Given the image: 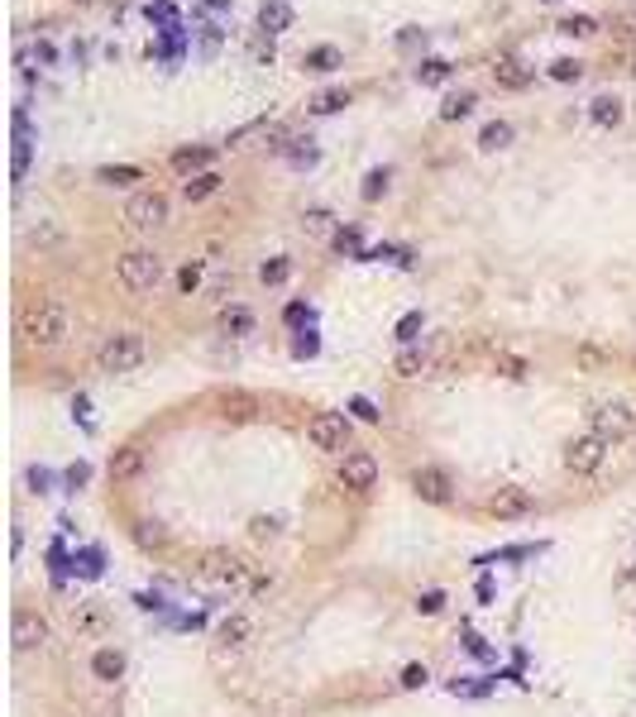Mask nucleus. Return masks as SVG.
<instances>
[{
	"mask_svg": "<svg viewBox=\"0 0 636 717\" xmlns=\"http://www.w3.org/2000/svg\"><path fill=\"white\" fill-rule=\"evenodd\" d=\"M340 105H349V91H321V96L311 101V115H335Z\"/></svg>",
	"mask_w": 636,
	"mask_h": 717,
	"instance_id": "f704fd0d",
	"label": "nucleus"
},
{
	"mask_svg": "<svg viewBox=\"0 0 636 717\" xmlns=\"http://www.w3.org/2000/svg\"><path fill=\"white\" fill-rule=\"evenodd\" d=\"M115 273H120L125 292H153L163 278H168V263H163V254H153V249H129V254H120Z\"/></svg>",
	"mask_w": 636,
	"mask_h": 717,
	"instance_id": "7ed1b4c3",
	"label": "nucleus"
},
{
	"mask_svg": "<svg viewBox=\"0 0 636 717\" xmlns=\"http://www.w3.org/2000/svg\"><path fill=\"white\" fill-rule=\"evenodd\" d=\"M393 373H397V378H421V373H426V355H421L417 345H407L402 355L393 359Z\"/></svg>",
	"mask_w": 636,
	"mask_h": 717,
	"instance_id": "bb28decb",
	"label": "nucleus"
},
{
	"mask_svg": "<svg viewBox=\"0 0 636 717\" xmlns=\"http://www.w3.org/2000/svg\"><path fill=\"white\" fill-rule=\"evenodd\" d=\"M73 717H81V713H73Z\"/></svg>",
	"mask_w": 636,
	"mask_h": 717,
	"instance_id": "603ef678",
	"label": "nucleus"
},
{
	"mask_svg": "<svg viewBox=\"0 0 636 717\" xmlns=\"http://www.w3.org/2000/svg\"><path fill=\"white\" fill-rule=\"evenodd\" d=\"M574 369L603 373V369H608V355H603V349H594V345H579V349H574Z\"/></svg>",
	"mask_w": 636,
	"mask_h": 717,
	"instance_id": "2f4dec72",
	"label": "nucleus"
},
{
	"mask_svg": "<svg viewBox=\"0 0 636 717\" xmlns=\"http://www.w3.org/2000/svg\"><path fill=\"white\" fill-rule=\"evenodd\" d=\"M387 192V168H373L369 178H364V187H359V196L364 202H379V196Z\"/></svg>",
	"mask_w": 636,
	"mask_h": 717,
	"instance_id": "c9c22d12",
	"label": "nucleus"
},
{
	"mask_svg": "<svg viewBox=\"0 0 636 717\" xmlns=\"http://www.w3.org/2000/svg\"><path fill=\"white\" fill-rule=\"evenodd\" d=\"M258 637V622L254 613H230V617H220V627H216V655H234V651H244Z\"/></svg>",
	"mask_w": 636,
	"mask_h": 717,
	"instance_id": "ddd939ff",
	"label": "nucleus"
},
{
	"mask_svg": "<svg viewBox=\"0 0 636 717\" xmlns=\"http://www.w3.org/2000/svg\"><path fill=\"white\" fill-rule=\"evenodd\" d=\"M302 67H306V72H335V67H340V49L321 43V49H311L302 57Z\"/></svg>",
	"mask_w": 636,
	"mask_h": 717,
	"instance_id": "cd10ccee",
	"label": "nucleus"
},
{
	"mask_svg": "<svg viewBox=\"0 0 636 717\" xmlns=\"http://www.w3.org/2000/svg\"><path fill=\"white\" fill-rule=\"evenodd\" d=\"M254 57L258 63H273V34H258L254 39Z\"/></svg>",
	"mask_w": 636,
	"mask_h": 717,
	"instance_id": "c03bdc74",
	"label": "nucleus"
},
{
	"mask_svg": "<svg viewBox=\"0 0 636 717\" xmlns=\"http://www.w3.org/2000/svg\"><path fill=\"white\" fill-rule=\"evenodd\" d=\"M19 335H25L34 349H57V345L73 339V311H67L63 301H34L25 311V321H19Z\"/></svg>",
	"mask_w": 636,
	"mask_h": 717,
	"instance_id": "f257e3e1",
	"label": "nucleus"
},
{
	"mask_svg": "<svg viewBox=\"0 0 636 717\" xmlns=\"http://www.w3.org/2000/svg\"><path fill=\"white\" fill-rule=\"evenodd\" d=\"M302 230L311 234V240H335V216H331V210H321V206H311L302 216Z\"/></svg>",
	"mask_w": 636,
	"mask_h": 717,
	"instance_id": "393cba45",
	"label": "nucleus"
},
{
	"mask_svg": "<svg viewBox=\"0 0 636 717\" xmlns=\"http://www.w3.org/2000/svg\"><path fill=\"white\" fill-rule=\"evenodd\" d=\"M220 187H226V178H220V172L216 168H211V172H202V178H192V182H182V196H187V202H206V196H216L220 192Z\"/></svg>",
	"mask_w": 636,
	"mask_h": 717,
	"instance_id": "4be33fe9",
	"label": "nucleus"
},
{
	"mask_svg": "<svg viewBox=\"0 0 636 717\" xmlns=\"http://www.w3.org/2000/svg\"><path fill=\"white\" fill-rule=\"evenodd\" d=\"M411 492H417L421 502H431V507H450L455 502V478L445 474L441 464H417L411 469Z\"/></svg>",
	"mask_w": 636,
	"mask_h": 717,
	"instance_id": "9d476101",
	"label": "nucleus"
},
{
	"mask_svg": "<svg viewBox=\"0 0 636 717\" xmlns=\"http://www.w3.org/2000/svg\"><path fill=\"white\" fill-rule=\"evenodd\" d=\"M540 5H560V0H540Z\"/></svg>",
	"mask_w": 636,
	"mask_h": 717,
	"instance_id": "8fccbe9b",
	"label": "nucleus"
},
{
	"mask_svg": "<svg viewBox=\"0 0 636 717\" xmlns=\"http://www.w3.org/2000/svg\"><path fill=\"white\" fill-rule=\"evenodd\" d=\"M512 144V125L508 120H488L484 129H479V149H488V154H498V149Z\"/></svg>",
	"mask_w": 636,
	"mask_h": 717,
	"instance_id": "a878e982",
	"label": "nucleus"
},
{
	"mask_svg": "<svg viewBox=\"0 0 636 717\" xmlns=\"http://www.w3.org/2000/svg\"><path fill=\"white\" fill-rule=\"evenodd\" d=\"M96 182L101 187H134V182H144V168H134V163H105V168H96Z\"/></svg>",
	"mask_w": 636,
	"mask_h": 717,
	"instance_id": "aec40b11",
	"label": "nucleus"
},
{
	"mask_svg": "<svg viewBox=\"0 0 636 717\" xmlns=\"http://www.w3.org/2000/svg\"><path fill=\"white\" fill-rule=\"evenodd\" d=\"M67 622H73L77 641H91V637H105V631H111V613H105L101 603H73L67 607Z\"/></svg>",
	"mask_w": 636,
	"mask_h": 717,
	"instance_id": "4468645a",
	"label": "nucleus"
},
{
	"mask_svg": "<svg viewBox=\"0 0 636 717\" xmlns=\"http://www.w3.org/2000/svg\"><path fill=\"white\" fill-rule=\"evenodd\" d=\"M202 278H206V263H202V258H187V263L178 268V292H182V297H192V292L202 287Z\"/></svg>",
	"mask_w": 636,
	"mask_h": 717,
	"instance_id": "c756f323",
	"label": "nucleus"
},
{
	"mask_svg": "<svg viewBox=\"0 0 636 717\" xmlns=\"http://www.w3.org/2000/svg\"><path fill=\"white\" fill-rule=\"evenodd\" d=\"M550 77H556V81H579L584 63H574V57H556V63H550Z\"/></svg>",
	"mask_w": 636,
	"mask_h": 717,
	"instance_id": "58836bf2",
	"label": "nucleus"
},
{
	"mask_svg": "<svg viewBox=\"0 0 636 717\" xmlns=\"http://www.w3.org/2000/svg\"><path fill=\"white\" fill-rule=\"evenodd\" d=\"M144 359H149V339L139 335V331H115V335H105L101 349H96V369L105 373V378L134 373Z\"/></svg>",
	"mask_w": 636,
	"mask_h": 717,
	"instance_id": "f03ea898",
	"label": "nucleus"
},
{
	"mask_svg": "<svg viewBox=\"0 0 636 717\" xmlns=\"http://www.w3.org/2000/svg\"><path fill=\"white\" fill-rule=\"evenodd\" d=\"M87 478H91V464H73V469H67V484H73V488H81Z\"/></svg>",
	"mask_w": 636,
	"mask_h": 717,
	"instance_id": "49530a36",
	"label": "nucleus"
},
{
	"mask_svg": "<svg viewBox=\"0 0 636 717\" xmlns=\"http://www.w3.org/2000/svg\"><path fill=\"white\" fill-rule=\"evenodd\" d=\"M488 516L493 522H526V516L536 512V498L526 488H517V484H502V488H493L488 492Z\"/></svg>",
	"mask_w": 636,
	"mask_h": 717,
	"instance_id": "9b49d317",
	"label": "nucleus"
},
{
	"mask_svg": "<svg viewBox=\"0 0 636 717\" xmlns=\"http://www.w3.org/2000/svg\"><path fill=\"white\" fill-rule=\"evenodd\" d=\"M469 111H474V91H459V96H450L441 105V120H464Z\"/></svg>",
	"mask_w": 636,
	"mask_h": 717,
	"instance_id": "473e14b6",
	"label": "nucleus"
},
{
	"mask_svg": "<svg viewBox=\"0 0 636 717\" xmlns=\"http://www.w3.org/2000/svg\"><path fill=\"white\" fill-rule=\"evenodd\" d=\"M349 411H355L359 421H379V411H373V402H364V397H355V402H349Z\"/></svg>",
	"mask_w": 636,
	"mask_h": 717,
	"instance_id": "a18cd8bd",
	"label": "nucleus"
},
{
	"mask_svg": "<svg viewBox=\"0 0 636 717\" xmlns=\"http://www.w3.org/2000/svg\"><path fill=\"white\" fill-rule=\"evenodd\" d=\"M196 574L211 579V584H220V589H249L254 564L240 560V555H230V550H206L202 564H196Z\"/></svg>",
	"mask_w": 636,
	"mask_h": 717,
	"instance_id": "39448f33",
	"label": "nucleus"
},
{
	"mask_svg": "<svg viewBox=\"0 0 636 717\" xmlns=\"http://www.w3.org/2000/svg\"><path fill=\"white\" fill-rule=\"evenodd\" d=\"M445 77H450V63H445V57H421V63H417V81H421V87H441Z\"/></svg>",
	"mask_w": 636,
	"mask_h": 717,
	"instance_id": "c85d7f7f",
	"label": "nucleus"
},
{
	"mask_svg": "<svg viewBox=\"0 0 636 717\" xmlns=\"http://www.w3.org/2000/svg\"><path fill=\"white\" fill-rule=\"evenodd\" d=\"M77 5H91V0H77Z\"/></svg>",
	"mask_w": 636,
	"mask_h": 717,
	"instance_id": "3c124183",
	"label": "nucleus"
},
{
	"mask_svg": "<svg viewBox=\"0 0 636 717\" xmlns=\"http://www.w3.org/2000/svg\"><path fill=\"white\" fill-rule=\"evenodd\" d=\"M168 216H172V206H168V196L163 192H134L125 202V220H129V230H163L168 225Z\"/></svg>",
	"mask_w": 636,
	"mask_h": 717,
	"instance_id": "1a4fd4ad",
	"label": "nucleus"
},
{
	"mask_svg": "<svg viewBox=\"0 0 636 717\" xmlns=\"http://www.w3.org/2000/svg\"><path fill=\"white\" fill-rule=\"evenodd\" d=\"M426 679H431V669H426V665H407L397 684H402V689H426Z\"/></svg>",
	"mask_w": 636,
	"mask_h": 717,
	"instance_id": "a19ab883",
	"label": "nucleus"
},
{
	"mask_svg": "<svg viewBox=\"0 0 636 717\" xmlns=\"http://www.w3.org/2000/svg\"><path fill=\"white\" fill-rule=\"evenodd\" d=\"M417 613H421V617H435V613H445V593H441V589H426V593H417Z\"/></svg>",
	"mask_w": 636,
	"mask_h": 717,
	"instance_id": "ea45409f",
	"label": "nucleus"
},
{
	"mask_svg": "<svg viewBox=\"0 0 636 717\" xmlns=\"http://www.w3.org/2000/svg\"><path fill=\"white\" fill-rule=\"evenodd\" d=\"M287 278H292V258H268V263L258 268V282H264V287H282Z\"/></svg>",
	"mask_w": 636,
	"mask_h": 717,
	"instance_id": "7c9ffc66",
	"label": "nucleus"
},
{
	"mask_svg": "<svg viewBox=\"0 0 636 717\" xmlns=\"http://www.w3.org/2000/svg\"><path fill=\"white\" fill-rule=\"evenodd\" d=\"M196 15H202V19H220V15H226V0H211V5L196 10Z\"/></svg>",
	"mask_w": 636,
	"mask_h": 717,
	"instance_id": "de8ad7c7",
	"label": "nucleus"
},
{
	"mask_svg": "<svg viewBox=\"0 0 636 717\" xmlns=\"http://www.w3.org/2000/svg\"><path fill=\"white\" fill-rule=\"evenodd\" d=\"M149 469V454L139 450V445H120V450L111 454V464H105V474H111V484H129V478H139Z\"/></svg>",
	"mask_w": 636,
	"mask_h": 717,
	"instance_id": "2eb2a0df",
	"label": "nucleus"
},
{
	"mask_svg": "<svg viewBox=\"0 0 636 717\" xmlns=\"http://www.w3.org/2000/svg\"><path fill=\"white\" fill-rule=\"evenodd\" d=\"M588 431L594 436H603L608 445H622L636 431V411L632 402H622V397H612V402H598L594 411H588Z\"/></svg>",
	"mask_w": 636,
	"mask_h": 717,
	"instance_id": "423d86ee",
	"label": "nucleus"
},
{
	"mask_svg": "<svg viewBox=\"0 0 636 717\" xmlns=\"http://www.w3.org/2000/svg\"><path fill=\"white\" fill-rule=\"evenodd\" d=\"M49 637H53V627H49V617H43L39 607H15V617H10V641H15L19 655L43 651Z\"/></svg>",
	"mask_w": 636,
	"mask_h": 717,
	"instance_id": "6e6552de",
	"label": "nucleus"
},
{
	"mask_svg": "<svg viewBox=\"0 0 636 717\" xmlns=\"http://www.w3.org/2000/svg\"><path fill=\"white\" fill-rule=\"evenodd\" d=\"M129 669V655L120 645H101V651H91V675L101 679V684H120Z\"/></svg>",
	"mask_w": 636,
	"mask_h": 717,
	"instance_id": "dca6fc26",
	"label": "nucleus"
},
{
	"mask_svg": "<svg viewBox=\"0 0 636 717\" xmlns=\"http://www.w3.org/2000/svg\"><path fill=\"white\" fill-rule=\"evenodd\" d=\"M588 115H594V125H603V129H612V125H622V101L617 96H594L588 101Z\"/></svg>",
	"mask_w": 636,
	"mask_h": 717,
	"instance_id": "b1692460",
	"label": "nucleus"
},
{
	"mask_svg": "<svg viewBox=\"0 0 636 717\" xmlns=\"http://www.w3.org/2000/svg\"><path fill=\"white\" fill-rule=\"evenodd\" d=\"M608 450L612 445L603 436H574V440H564V450H560V464H564V474H574V478H588V474H598L608 460Z\"/></svg>",
	"mask_w": 636,
	"mask_h": 717,
	"instance_id": "20e7f679",
	"label": "nucleus"
},
{
	"mask_svg": "<svg viewBox=\"0 0 636 717\" xmlns=\"http://www.w3.org/2000/svg\"><path fill=\"white\" fill-rule=\"evenodd\" d=\"M340 484H345L349 492H373L379 488V460H373L369 450L340 454Z\"/></svg>",
	"mask_w": 636,
	"mask_h": 717,
	"instance_id": "f8f14e48",
	"label": "nucleus"
},
{
	"mask_svg": "<svg viewBox=\"0 0 636 717\" xmlns=\"http://www.w3.org/2000/svg\"><path fill=\"white\" fill-rule=\"evenodd\" d=\"M598 25H594V15H570V19H560V34H570V39H588Z\"/></svg>",
	"mask_w": 636,
	"mask_h": 717,
	"instance_id": "4c0bfd02",
	"label": "nucleus"
},
{
	"mask_svg": "<svg viewBox=\"0 0 636 717\" xmlns=\"http://www.w3.org/2000/svg\"><path fill=\"white\" fill-rule=\"evenodd\" d=\"M211 149H202V144H187V149H178V154H172L168 163H172V172H178V178H202V172H211Z\"/></svg>",
	"mask_w": 636,
	"mask_h": 717,
	"instance_id": "f3484780",
	"label": "nucleus"
},
{
	"mask_svg": "<svg viewBox=\"0 0 636 717\" xmlns=\"http://www.w3.org/2000/svg\"><path fill=\"white\" fill-rule=\"evenodd\" d=\"M29 484H34V492H49V474H43V469H29Z\"/></svg>",
	"mask_w": 636,
	"mask_h": 717,
	"instance_id": "09e8293b",
	"label": "nucleus"
},
{
	"mask_svg": "<svg viewBox=\"0 0 636 717\" xmlns=\"http://www.w3.org/2000/svg\"><path fill=\"white\" fill-rule=\"evenodd\" d=\"M306 440L321 454H349V421L340 416V411H316V416L306 421Z\"/></svg>",
	"mask_w": 636,
	"mask_h": 717,
	"instance_id": "0eeeda50",
	"label": "nucleus"
},
{
	"mask_svg": "<svg viewBox=\"0 0 636 717\" xmlns=\"http://www.w3.org/2000/svg\"><path fill=\"white\" fill-rule=\"evenodd\" d=\"M244 593H249V598H268V593H273V574H264V569H258L254 579H249V589H244Z\"/></svg>",
	"mask_w": 636,
	"mask_h": 717,
	"instance_id": "79ce46f5",
	"label": "nucleus"
},
{
	"mask_svg": "<svg viewBox=\"0 0 636 717\" xmlns=\"http://www.w3.org/2000/svg\"><path fill=\"white\" fill-rule=\"evenodd\" d=\"M331 244H335L340 254H355V249H359V230H335Z\"/></svg>",
	"mask_w": 636,
	"mask_h": 717,
	"instance_id": "37998d69",
	"label": "nucleus"
},
{
	"mask_svg": "<svg viewBox=\"0 0 636 717\" xmlns=\"http://www.w3.org/2000/svg\"><path fill=\"white\" fill-rule=\"evenodd\" d=\"M254 311L249 307H226V311H220V331H226V335H234V339H244V335H254Z\"/></svg>",
	"mask_w": 636,
	"mask_h": 717,
	"instance_id": "412c9836",
	"label": "nucleus"
},
{
	"mask_svg": "<svg viewBox=\"0 0 636 717\" xmlns=\"http://www.w3.org/2000/svg\"><path fill=\"white\" fill-rule=\"evenodd\" d=\"M526 81H532V67H522L517 57H502V63L493 67V87H502V91H522Z\"/></svg>",
	"mask_w": 636,
	"mask_h": 717,
	"instance_id": "6ab92c4d",
	"label": "nucleus"
},
{
	"mask_svg": "<svg viewBox=\"0 0 636 717\" xmlns=\"http://www.w3.org/2000/svg\"><path fill=\"white\" fill-rule=\"evenodd\" d=\"M421 325H426V321H421V311H407L402 316V321H397V345H417V335H421Z\"/></svg>",
	"mask_w": 636,
	"mask_h": 717,
	"instance_id": "72a5a7b5",
	"label": "nucleus"
},
{
	"mask_svg": "<svg viewBox=\"0 0 636 717\" xmlns=\"http://www.w3.org/2000/svg\"><path fill=\"white\" fill-rule=\"evenodd\" d=\"M493 369H498L502 378H526V373H532L522 355H498V359H493Z\"/></svg>",
	"mask_w": 636,
	"mask_h": 717,
	"instance_id": "e433bc0d",
	"label": "nucleus"
},
{
	"mask_svg": "<svg viewBox=\"0 0 636 717\" xmlns=\"http://www.w3.org/2000/svg\"><path fill=\"white\" fill-rule=\"evenodd\" d=\"M292 29V5L287 0H264L258 5V34H282Z\"/></svg>",
	"mask_w": 636,
	"mask_h": 717,
	"instance_id": "a211bd4d",
	"label": "nucleus"
},
{
	"mask_svg": "<svg viewBox=\"0 0 636 717\" xmlns=\"http://www.w3.org/2000/svg\"><path fill=\"white\" fill-rule=\"evenodd\" d=\"M25 244H34V249H57V244H63V225L43 216L39 225H29V230H25Z\"/></svg>",
	"mask_w": 636,
	"mask_h": 717,
	"instance_id": "5701e85b",
	"label": "nucleus"
}]
</instances>
